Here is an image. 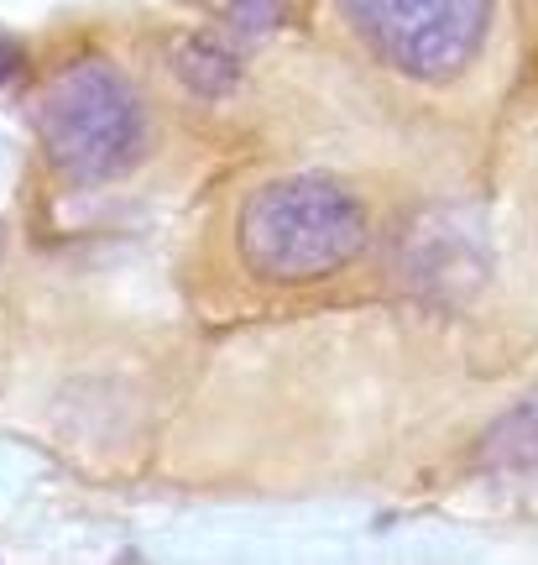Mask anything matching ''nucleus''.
<instances>
[{
  "label": "nucleus",
  "instance_id": "obj_1",
  "mask_svg": "<svg viewBox=\"0 0 538 565\" xmlns=\"http://www.w3.org/2000/svg\"><path fill=\"white\" fill-rule=\"evenodd\" d=\"M240 263L261 282H320L366 246V210L330 179H278L240 204Z\"/></svg>",
  "mask_w": 538,
  "mask_h": 565
},
{
  "label": "nucleus",
  "instance_id": "obj_2",
  "mask_svg": "<svg viewBox=\"0 0 538 565\" xmlns=\"http://www.w3.org/2000/svg\"><path fill=\"white\" fill-rule=\"evenodd\" d=\"M42 152L68 183H105L147 152V105L110 63L79 58L58 68L37 100Z\"/></svg>",
  "mask_w": 538,
  "mask_h": 565
},
{
  "label": "nucleus",
  "instance_id": "obj_3",
  "mask_svg": "<svg viewBox=\"0 0 538 565\" xmlns=\"http://www.w3.org/2000/svg\"><path fill=\"white\" fill-rule=\"evenodd\" d=\"M372 53L408 79L465 74L492 26V0H335Z\"/></svg>",
  "mask_w": 538,
  "mask_h": 565
},
{
  "label": "nucleus",
  "instance_id": "obj_4",
  "mask_svg": "<svg viewBox=\"0 0 538 565\" xmlns=\"http://www.w3.org/2000/svg\"><path fill=\"white\" fill-rule=\"evenodd\" d=\"M278 21V0H230L219 26L200 32V38L183 47V79L204 89V95H219L240 79V63L257 47Z\"/></svg>",
  "mask_w": 538,
  "mask_h": 565
},
{
  "label": "nucleus",
  "instance_id": "obj_5",
  "mask_svg": "<svg viewBox=\"0 0 538 565\" xmlns=\"http://www.w3.org/2000/svg\"><path fill=\"white\" fill-rule=\"evenodd\" d=\"M402 267L419 288H471V278H481V242L439 236V221H423L402 242Z\"/></svg>",
  "mask_w": 538,
  "mask_h": 565
},
{
  "label": "nucleus",
  "instance_id": "obj_6",
  "mask_svg": "<svg viewBox=\"0 0 538 565\" xmlns=\"http://www.w3.org/2000/svg\"><path fill=\"white\" fill-rule=\"evenodd\" d=\"M486 466H538V393H528L518 408H507L492 435L481 440Z\"/></svg>",
  "mask_w": 538,
  "mask_h": 565
},
{
  "label": "nucleus",
  "instance_id": "obj_7",
  "mask_svg": "<svg viewBox=\"0 0 538 565\" xmlns=\"http://www.w3.org/2000/svg\"><path fill=\"white\" fill-rule=\"evenodd\" d=\"M21 63H26V53H21V42L0 26V84H11L21 74Z\"/></svg>",
  "mask_w": 538,
  "mask_h": 565
}]
</instances>
